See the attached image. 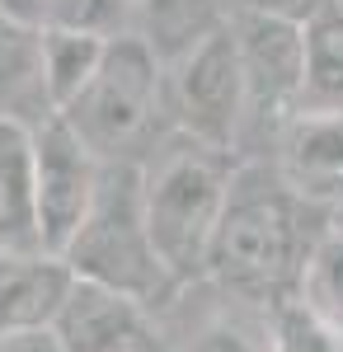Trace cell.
Wrapping results in <instances>:
<instances>
[{"mask_svg": "<svg viewBox=\"0 0 343 352\" xmlns=\"http://www.w3.org/2000/svg\"><path fill=\"white\" fill-rule=\"evenodd\" d=\"M329 230V212L296 197L278 164L264 155H240L226 179L221 217L207 244V277L245 300L296 296L306 254Z\"/></svg>", "mask_w": 343, "mask_h": 352, "instance_id": "1", "label": "cell"}, {"mask_svg": "<svg viewBox=\"0 0 343 352\" xmlns=\"http://www.w3.org/2000/svg\"><path fill=\"white\" fill-rule=\"evenodd\" d=\"M231 151H216L188 132L160 136L146 151L141 169V212L165 272L184 287L207 277V244L221 217V197L231 179Z\"/></svg>", "mask_w": 343, "mask_h": 352, "instance_id": "2", "label": "cell"}, {"mask_svg": "<svg viewBox=\"0 0 343 352\" xmlns=\"http://www.w3.org/2000/svg\"><path fill=\"white\" fill-rule=\"evenodd\" d=\"M56 118L99 164H141L146 151L169 132L165 71L141 38H108L94 76L56 109Z\"/></svg>", "mask_w": 343, "mask_h": 352, "instance_id": "3", "label": "cell"}, {"mask_svg": "<svg viewBox=\"0 0 343 352\" xmlns=\"http://www.w3.org/2000/svg\"><path fill=\"white\" fill-rule=\"evenodd\" d=\"M80 282L108 287L118 296H132L136 305H160L179 287L160 263L146 212H141V169L136 164H99L94 197L80 217L76 235L56 254Z\"/></svg>", "mask_w": 343, "mask_h": 352, "instance_id": "4", "label": "cell"}, {"mask_svg": "<svg viewBox=\"0 0 343 352\" xmlns=\"http://www.w3.org/2000/svg\"><path fill=\"white\" fill-rule=\"evenodd\" d=\"M165 71V118L174 132H188L216 151H240L245 132V76L231 24H221L202 38L188 56H179Z\"/></svg>", "mask_w": 343, "mask_h": 352, "instance_id": "5", "label": "cell"}, {"mask_svg": "<svg viewBox=\"0 0 343 352\" xmlns=\"http://www.w3.org/2000/svg\"><path fill=\"white\" fill-rule=\"evenodd\" d=\"M236 33L240 76H245V132L240 151L254 155V141L287 127V118L301 109V76H306V47H301V24L264 19V14H226Z\"/></svg>", "mask_w": 343, "mask_h": 352, "instance_id": "6", "label": "cell"}, {"mask_svg": "<svg viewBox=\"0 0 343 352\" xmlns=\"http://www.w3.org/2000/svg\"><path fill=\"white\" fill-rule=\"evenodd\" d=\"M94 184H99V160L80 146V136L56 113L43 127H33V202H38V235L48 254H61L66 240L76 235L94 197Z\"/></svg>", "mask_w": 343, "mask_h": 352, "instance_id": "7", "label": "cell"}, {"mask_svg": "<svg viewBox=\"0 0 343 352\" xmlns=\"http://www.w3.org/2000/svg\"><path fill=\"white\" fill-rule=\"evenodd\" d=\"M273 164L296 197L315 207L343 202V109H296L273 141Z\"/></svg>", "mask_w": 343, "mask_h": 352, "instance_id": "8", "label": "cell"}, {"mask_svg": "<svg viewBox=\"0 0 343 352\" xmlns=\"http://www.w3.org/2000/svg\"><path fill=\"white\" fill-rule=\"evenodd\" d=\"M52 333L61 352H156L151 324H146V305L132 296H118L94 282H71V292L61 300L52 320Z\"/></svg>", "mask_w": 343, "mask_h": 352, "instance_id": "9", "label": "cell"}, {"mask_svg": "<svg viewBox=\"0 0 343 352\" xmlns=\"http://www.w3.org/2000/svg\"><path fill=\"white\" fill-rule=\"evenodd\" d=\"M76 272L56 254H0V333L52 329Z\"/></svg>", "mask_w": 343, "mask_h": 352, "instance_id": "10", "label": "cell"}, {"mask_svg": "<svg viewBox=\"0 0 343 352\" xmlns=\"http://www.w3.org/2000/svg\"><path fill=\"white\" fill-rule=\"evenodd\" d=\"M52 113L56 109L43 76V28L0 14V122L43 127Z\"/></svg>", "mask_w": 343, "mask_h": 352, "instance_id": "11", "label": "cell"}, {"mask_svg": "<svg viewBox=\"0 0 343 352\" xmlns=\"http://www.w3.org/2000/svg\"><path fill=\"white\" fill-rule=\"evenodd\" d=\"M0 254H48L33 202V127L0 122Z\"/></svg>", "mask_w": 343, "mask_h": 352, "instance_id": "12", "label": "cell"}, {"mask_svg": "<svg viewBox=\"0 0 343 352\" xmlns=\"http://www.w3.org/2000/svg\"><path fill=\"white\" fill-rule=\"evenodd\" d=\"M221 24H226L221 0H132V38L146 43V52L160 66H174Z\"/></svg>", "mask_w": 343, "mask_h": 352, "instance_id": "13", "label": "cell"}, {"mask_svg": "<svg viewBox=\"0 0 343 352\" xmlns=\"http://www.w3.org/2000/svg\"><path fill=\"white\" fill-rule=\"evenodd\" d=\"M306 76L301 109H343V10L329 0L311 24H301Z\"/></svg>", "mask_w": 343, "mask_h": 352, "instance_id": "14", "label": "cell"}, {"mask_svg": "<svg viewBox=\"0 0 343 352\" xmlns=\"http://www.w3.org/2000/svg\"><path fill=\"white\" fill-rule=\"evenodd\" d=\"M296 305H306L324 329L343 338V230H324L306 254V268L296 277Z\"/></svg>", "mask_w": 343, "mask_h": 352, "instance_id": "15", "label": "cell"}, {"mask_svg": "<svg viewBox=\"0 0 343 352\" xmlns=\"http://www.w3.org/2000/svg\"><path fill=\"white\" fill-rule=\"evenodd\" d=\"M99 56H104V38L71 33V28H43V76H48L52 109H61L80 85L94 76Z\"/></svg>", "mask_w": 343, "mask_h": 352, "instance_id": "16", "label": "cell"}, {"mask_svg": "<svg viewBox=\"0 0 343 352\" xmlns=\"http://www.w3.org/2000/svg\"><path fill=\"white\" fill-rule=\"evenodd\" d=\"M48 28H71V33H90L108 43L132 33V0H56Z\"/></svg>", "mask_w": 343, "mask_h": 352, "instance_id": "17", "label": "cell"}, {"mask_svg": "<svg viewBox=\"0 0 343 352\" xmlns=\"http://www.w3.org/2000/svg\"><path fill=\"white\" fill-rule=\"evenodd\" d=\"M273 352H343V338L320 324L306 305L282 300L278 324H273Z\"/></svg>", "mask_w": 343, "mask_h": 352, "instance_id": "18", "label": "cell"}, {"mask_svg": "<svg viewBox=\"0 0 343 352\" xmlns=\"http://www.w3.org/2000/svg\"><path fill=\"white\" fill-rule=\"evenodd\" d=\"M226 14H264V19H282V24H311L329 0H221Z\"/></svg>", "mask_w": 343, "mask_h": 352, "instance_id": "19", "label": "cell"}, {"mask_svg": "<svg viewBox=\"0 0 343 352\" xmlns=\"http://www.w3.org/2000/svg\"><path fill=\"white\" fill-rule=\"evenodd\" d=\"M193 352H259V348L249 343V333H245L240 324H211V329L198 333Z\"/></svg>", "mask_w": 343, "mask_h": 352, "instance_id": "20", "label": "cell"}, {"mask_svg": "<svg viewBox=\"0 0 343 352\" xmlns=\"http://www.w3.org/2000/svg\"><path fill=\"white\" fill-rule=\"evenodd\" d=\"M0 14L28 28H48L56 14V0H0Z\"/></svg>", "mask_w": 343, "mask_h": 352, "instance_id": "21", "label": "cell"}, {"mask_svg": "<svg viewBox=\"0 0 343 352\" xmlns=\"http://www.w3.org/2000/svg\"><path fill=\"white\" fill-rule=\"evenodd\" d=\"M0 352H61L52 329H10L0 333Z\"/></svg>", "mask_w": 343, "mask_h": 352, "instance_id": "22", "label": "cell"}, {"mask_svg": "<svg viewBox=\"0 0 343 352\" xmlns=\"http://www.w3.org/2000/svg\"><path fill=\"white\" fill-rule=\"evenodd\" d=\"M329 230H343V202H339V207H329Z\"/></svg>", "mask_w": 343, "mask_h": 352, "instance_id": "23", "label": "cell"}, {"mask_svg": "<svg viewBox=\"0 0 343 352\" xmlns=\"http://www.w3.org/2000/svg\"><path fill=\"white\" fill-rule=\"evenodd\" d=\"M334 5H339V10H343V0H334Z\"/></svg>", "mask_w": 343, "mask_h": 352, "instance_id": "24", "label": "cell"}]
</instances>
